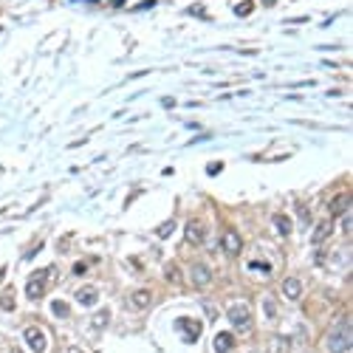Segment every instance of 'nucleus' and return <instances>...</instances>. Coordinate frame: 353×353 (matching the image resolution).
Listing matches in <instances>:
<instances>
[{
  "label": "nucleus",
  "mask_w": 353,
  "mask_h": 353,
  "mask_svg": "<svg viewBox=\"0 0 353 353\" xmlns=\"http://www.w3.org/2000/svg\"><path fill=\"white\" fill-rule=\"evenodd\" d=\"M164 277H167L170 282H181V271H178V265H176V263H170L167 268H164Z\"/></svg>",
  "instance_id": "obj_19"
},
{
  "label": "nucleus",
  "mask_w": 353,
  "mask_h": 353,
  "mask_svg": "<svg viewBox=\"0 0 353 353\" xmlns=\"http://www.w3.org/2000/svg\"><path fill=\"white\" fill-rule=\"evenodd\" d=\"M51 277H57V268H37L26 282V297L28 300H40V297L45 294V285H48Z\"/></svg>",
  "instance_id": "obj_1"
},
{
  "label": "nucleus",
  "mask_w": 353,
  "mask_h": 353,
  "mask_svg": "<svg viewBox=\"0 0 353 353\" xmlns=\"http://www.w3.org/2000/svg\"><path fill=\"white\" fill-rule=\"evenodd\" d=\"M348 209H351V192H339L334 201L328 203V212H331V215H345Z\"/></svg>",
  "instance_id": "obj_8"
},
{
  "label": "nucleus",
  "mask_w": 353,
  "mask_h": 353,
  "mask_svg": "<svg viewBox=\"0 0 353 353\" xmlns=\"http://www.w3.org/2000/svg\"><path fill=\"white\" fill-rule=\"evenodd\" d=\"M274 229L285 238V235H291V221H288L285 215H274Z\"/></svg>",
  "instance_id": "obj_14"
},
{
  "label": "nucleus",
  "mask_w": 353,
  "mask_h": 353,
  "mask_svg": "<svg viewBox=\"0 0 353 353\" xmlns=\"http://www.w3.org/2000/svg\"><path fill=\"white\" fill-rule=\"evenodd\" d=\"M0 305H3L6 311H11V308H14V297H11V294H6V297L0 300Z\"/></svg>",
  "instance_id": "obj_23"
},
{
  "label": "nucleus",
  "mask_w": 353,
  "mask_h": 353,
  "mask_svg": "<svg viewBox=\"0 0 353 353\" xmlns=\"http://www.w3.org/2000/svg\"><path fill=\"white\" fill-rule=\"evenodd\" d=\"M331 232H334L331 221H322L317 229H314V243H322V240H328V238H331Z\"/></svg>",
  "instance_id": "obj_13"
},
{
  "label": "nucleus",
  "mask_w": 353,
  "mask_h": 353,
  "mask_svg": "<svg viewBox=\"0 0 353 353\" xmlns=\"http://www.w3.org/2000/svg\"><path fill=\"white\" fill-rule=\"evenodd\" d=\"M249 268H252V271H260V274H271V265L263 263V260H260V263H257V260H252V263H249Z\"/></svg>",
  "instance_id": "obj_21"
},
{
  "label": "nucleus",
  "mask_w": 353,
  "mask_h": 353,
  "mask_svg": "<svg viewBox=\"0 0 353 353\" xmlns=\"http://www.w3.org/2000/svg\"><path fill=\"white\" fill-rule=\"evenodd\" d=\"M229 319L235 328H249L252 325V314H249L246 305H232L229 308Z\"/></svg>",
  "instance_id": "obj_5"
},
{
  "label": "nucleus",
  "mask_w": 353,
  "mask_h": 353,
  "mask_svg": "<svg viewBox=\"0 0 353 353\" xmlns=\"http://www.w3.org/2000/svg\"><path fill=\"white\" fill-rule=\"evenodd\" d=\"M342 232H345V235H351V209L342 215Z\"/></svg>",
  "instance_id": "obj_22"
},
{
  "label": "nucleus",
  "mask_w": 353,
  "mask_h": 353,
  "mask_svg": "<svg viewBox=\"0 0 353 353\" xmlns=\"http://www.w3.org/2000/svg\"><path fill=\"white\" fill-rule=\"evenodd\" d=\"M192 280H195V285H206V282L212 280V268L203 265V263L192 265Z\"/></svg>",
  "instance_id": "obj_12"
},
{
  "label": "nucleus",
  "mask_w": 353,
  "mask_h": 353,
  "mask_svg": "<svg viewBox=\"0 0 353 353\" xmlns=\"http://www.w3.org/2000/svg\"><path fill=\"white\" fill-rule=\"evenodd\" d=\"M107 322H110V311H107V308H102V311L96 314V317L90 319V325L96 328V331H102V328H105Z\"/></svg>",
  "instance_id": "obj_16"
},
{
  "label": "nucleus",
  "mask_w": 353,
  "mask_h": 353,
  "mask_svg": "<svg viewBox=\"0 0 353 353\" xmlns=\"http://www.w3.org/2000/svg\"><path fill=\"white\" fill-rule=\"evenodd\" d=\"M173 232H176V223H173V221H167V223H161L159 229H156V235H159V238H170Z\"/></svg>",
  "instance_id": "obj_20"
},
{
  "label": "nucleus",
  "mask_w": 353,
  "mask_h": 353,
  "mask_svg": "<svg viewBox=\"0 0 353 353\" xmlns=\"http://www.w3.org/2000/svg\"><path fill=\"white\" fill-rule=\"evenodd\" d=\"M232 345H235V336L229 331H221V334L215 336V353H229Z\"/></svg>",
  "instance_id": "obj_11"
},
{
  "label": "nucleus",
  "mask_w": 353,
  "mask_h": 353,
  "mask_svg": "<svg viewBox=\"0 0 353 353\" xmlns=\"http://www.w3.org/2000/svg\"><path fill=\"white\" fill-rule=\"evenodd\" d=\"M282 294L288 297V300H300L302 297V282L297 277H288V280L282 282Z\"/></svg>",
  "instance_id": "obj_10"
},
{
  "label": "nucleus",
  "mask_w": 353,
  "mask_h": 353,
  "mask_svg": "<svg viewBox=\"0 0 353 353\" xmlns=\"http://www.w3.org/2000/svg\"><path fill=\"white\" fill-rule=\"evenodd\" d=\"M221 170H223V164H209V167H206V173H209V176H218Z\"/></svg>",
  "instance_id": "obj_26"
},
{
  "label": "nucleus",
  "mask_w": 353,
  "mask_h": 353,
  "mask_svg": "<svg viewBox=\"0 0 353 353\" xmlns=\"http://www.w3.org/2000/svg\"><path fill=\"white\" fill-rule=\"evenodd\" d=\"M71 271H74V274H85V271H88V263H74Z\"/></svg>",
  "instance_id": "obj_25"
},
{
  "label": "nucleus",
  "mask_w": 353,
  "mask_h": 353,
  "mask_svg": "<svg viewBox=\"0 0 353 353\" xmlns=\"http://www.w3.org/2000/svg\"><path fill=\"white\" fill-rule=\"evenodd\" d=\"M133 305H136V308H147V305H150V291H144V288H139V291H133Z\"/></svg>",
  "instance_id": "obj_15"
},
{
  "label": "nucleus",
  "mask_w": 353,
  "mask_h": 353,
  "mask_svg": "<svg viewBox=\"0 0 353 353\" xmlns=\"http://www.w3.org/2000/svg\"><path fill=\"white\" fill-rule=\"evenodd\" d=\"M252 9H255V3H252V0H243V3L235 6V14H238V17H246V14H252Z\"/></svg>",
  "instance_id": "obj_18"
},
{
  "label": "nucleus",
  "mask_w": 353,
  "mask_h": 353,
  "mask_svg": "<svg viewBox=\"0 0 353 353\" xmlns=\"http://www.w3.org/2000/svg\"><path fill=\"white\" fill-rule=\"evenodd\" d=\"M161 105H164V107H176V99L167 96V99H161Z\"/></svg>",
  "instance_id": "obj_27"
},
{
  "label": "nucleus",
  "mask_w": 353,
  "mask_h": 353,
  "mask_svg": "<svg viewBox=\"0 0 353 353\" xmlns=\"http://www.w3.org/2000/svg\"><path fill=\"white\" fill-rule=\"evenodd\" d=\"M240 249H243V240H240V235L235 229H226L223 232V252L226 255H240Z\"/></svg>",
  "instance_id": "obj_6"
},
{
  "label": "nucleus",
  "mask_w": 353,
  "mask_h": 353,
  "mask_svg": "<svg viewBox=\"0 0 353 353\" xmlns=\"http://www.w3.org/2000/svg\"><path fill=\"white\" fill-rule=\"evenodd\" d=\"M351 342H353V339H351V319L328 336V348H331L334 353H348V351H351Z\"/></svg>",
  "instance_id": "obj_2"
},
{
  "label": "nucleus",
  "mask_w": 353,
  "mask_h": 353,
  "mask_svg": "<svg viewBox=\"0 0 353 353\" xmlns=\"http://www.w3.org/2000/svg\"><path fill=\"white\" fill-rule=\"evenodd\" d=\"M3 277H6V268H0V282H3Z\"/></svg>",
  "instance_id": "obj_31"
},
{
  "label": "nucleus",
  "mask_w": 353,
  "mask_h": 353,
  "mask_svg": "<svg viewBox=\"0 0 353 353\" xmlns=\"http://www.w3.org/2000/svg\"><path fill=\"white\" fill-rule=\"evenodd\" d=\"M77 302H80V305H96L99 291L93 285H82V288H77Z\"/></svg>",
  "instance_id": "obj_9"
},
{
  "label": "nucleus",
  "mask_w": 353,
  "mask_h": 353,
  "mask_svg": "<svg viewBox=\"0 0 353 353\" xmlns=\"http://www.w3.org/2000/svg\"><path fill=\"white\" fill-rule=\"evenodd\" d=\"M203 235H206V226H203L201 221H189V223H186V240H189L192 246H201Z\"/></svg>",
  "instance_id": "obj_7"
},
{
  "label": "nucleus",
  "mask_w": 353,
  "mask_h": 353,
  "mask_svg": "<svg viewBox=\"0 0 353 353\" xmlns=\"http://www.w3.org/2000/svg\"><path fill=\"white\" fill-rule=\"evenodd\" d=\"M68 302H62V300H54L51 302V314H54V317H68Z\"/></svg>",
  "instance_id": "obj_17"
},
{
  "label": "nucleus",
  "mask_w": 353,
  "mask_h": 353,
  "mask_svg": "<svg viewBox=\"0 0 353 353\" xmlns=\"http://www.w3.org/2000/svg\"><path fill=\"white\" fill-rule=\"evenodd\" d=\"M265 311H268V317H274V302L265 300Z\"/></svg>",
  "instance_id": "obj_28"
},
{
  "label": "nucleus",
  "mask_w": 353,
  "mask_h": 353,
  "mask_svg": "<svg viewBox=\"0 0 353 353\" xmlns=\"http://www.w3.org/2000/svg\"><path fill=\"white\" fill-rule=\"evenodd\" d=\"M122 3H124V0H113V6H122Z\"/></svg>",
  "instance_id": "obj_32"
},
{
  "label": "nucleus",
  "mask_w": 353,
  "mask_h": 353,
  "mask_svg": "<svg viewBox=\"0 0 353 353\" xmlns=\"http://www.w3.org/2000/svg\"><path fill=\"white\" fill-rule=\"evenodd\" d=\"M176 328L186 334V336H184L186 342H195V339L201 336V322H198V319H184V317H181V319L176 322Z\"/></svg>",
  "instance_id": "obj_4"
},
{
  "label": "nucleus",
  "mask_w": 353,
  "mask_h": 353,
  "mask_svg": "<svg viewBox=\"0 0 353 353\" xmlns=\"http://www.w3.org/2000/svg\"><path fill=\"white\" fill-rule=\"evenodd\" d=\"M263 3H265V6H274V3H277V0H263Z\"/></svg>",
  "instance_id": "obj_30"
},
{
  "label": "nucleus",
  "mask_w": 353,
  "mask_h": 353,
  "mask_svg": "<svg viewBox=\"0 0 353 353\" xmlns=\"http://www.w3.org/2000/svg\"><path fill=\"white\" fill-rule=\"evenodd\" d=\"M68 353H82L80 348H68Z\"/></svg>",
  "instance_id": "obj_29"
},
{
  "label": "nucleus",
  "mask_w": 353,
  "mask_h": 353,
  "mask_svg": "<svg viewBox=\"0 0 353 353\" xmlns=\"http://www.w3.org/2000/svg\"><path fill=\"white\" fill-rule=\"evenodd\" d=\"M189 14H198V17H206V11H203V6L198 3V6H189Z\"/></svg>",
  "instance_id": "obj_24"
},
{
  "label": "nucleus",
  "mask_w": 353,
  "mask_h": 353,
  "mask_svg": "<svg viewBox=\"0 0 353 353\" xmlns=\"http://www.w3.org/2000/svg\"><path fill=\"white\" fill-rule=\"evenodd\" d=\"M26 342H28V348L34 353H45V348H48V342H45V336H43V331L40 328H26Z\"/></svg>",
  "instance_id": "obj_3"
}]
</instances>
